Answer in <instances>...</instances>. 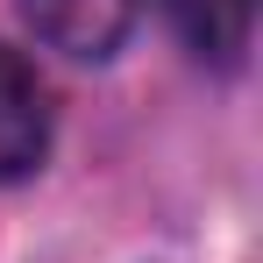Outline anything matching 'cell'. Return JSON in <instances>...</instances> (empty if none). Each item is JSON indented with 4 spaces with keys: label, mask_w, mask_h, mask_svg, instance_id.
<instances>
[{
    "label": "cell",
    "mask_w": 263,
    "mask_h": 263,
    "mask_svg": "<svg viewBox=\"0 0 263 263\" xmlns=\"http://www.w3.org/2000/svg\"><path fill=\"white\" fill-rule=\"evenodd\" d=\"M22 14L50 50H64L79 64L114 57L121 36L135 29V0H22Z\"/></svg>",
    "instance_id": "obj_1"
},
{
    "label": "cell",
    "mask_w": 263,
    "mask_h": 263,
    "mask_svg": "<svg viewBox=\"0 0 263 263\" xmlns=\"http://www.w3.org/2000/svg\"><path fill=\"white\" fill-rule=\"evenodd\" d=\"M50 149V107H43V86L36 71L0 43V185L22 171H36Z\"/></svg>",
    "instance_id": "obj_2"
},
{
    "label": "cell",
    "mask_w": 263,
    "mask_h": 263,
    "mask_svg": "<svg viewBox=\"0 0 263 263\" xmlns=\"http://www.w3.org/2000/svg\"><path fill=\"white\" fill-rule=\"evenodd\" d=\"M178 22V36L192 43V57L206 64H235L249 50V22H256V0H164Z\"/></svg>",
    "instance_id": "obj_3"
}]
</instances>
